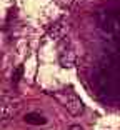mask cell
<instances>
[{"label": "cell", "mask_w": 120, "mask_h": 130, "mask_svg": "<svg viewBox=\"0 0 120 130\" xmlns=\"http://www.w3.org/2000/svg\"><path fill=\"white\" fill-rule=\"evenodd\" d=\"M57 99L62 102V105L70 112L72 115H82L83 113V102L77 97V93L68 90V92H60L57 93Z\"/></svg>", "instance_id": "1"}, {"label": "cell", "mask_w": 120, "mask_h": 130, "mask_svg": "<svg viewBox=\"0 0 120 130\" xmlns=\"http://www.w3.org/2000/svg\"><path fill=\"white\" fill-rule=\"evenodd\" d=\"M58 60L62 63V67H74L75 63V52L70 47L68 42H62V45L58 47Z\"/></svg>", "instance_id": "2"}, {"label": "cell", "mask_w": 120, "mask_h": 130, "mask_svg": "<svg viewBox=\"0 0 120 130\" xmlns=\"http://www.w3.org/2000/svg\"><path fill=\"white\" fill-rule=\"evenodd\" d=\"M25 122L30 125H43L47 122V119L40 113H27L25 115Z\"/></svg>", "instance_id": "3"}, {"label": "cell", "mask_w": 120, "mask_h": 130, "mask_svg": "<svg viewBox=\"0 0 120 130\" xmlns=\"http://www.w3.org/2000/svg\"><path fill=\"white\" fill-rule=\"evenodd\" d=\"M63 32H65L63 25H62V23H57V25H54V28L48 32V35H50V37H54V38H60L63 35Z\"/></svg>", "instance_id": "4"}, {"label": "cell", "mask_w": 120, "mask_h": 130, "mask_svg": "<svg viewBox=\"0 0 120 130\" xmlns=\"http://www.w3.org/2000/svg\"><path fill=\"white\" fill-rule=\"evenodd\" d=\"M22 65H19V67H17L15 69V72H13V75H12V80H13V84H17V82L20 80V75H22Z\"/></svg>", "instance_id": "5"}, {"label": "cell", "mask_w": 120, "mask_h": 130, "mask_svg": "<svg viewBox=\"0 0 120 130\" xmlns=\"http://www.w3.org/2000/svg\"><path fill=\"white\" fill-rule=\"evenodd\" d=\"M68 130H83V128H82L80 125H72V127H70Z\"/></svg>", "instance_id": "6"}]
</instances>
